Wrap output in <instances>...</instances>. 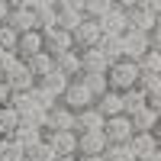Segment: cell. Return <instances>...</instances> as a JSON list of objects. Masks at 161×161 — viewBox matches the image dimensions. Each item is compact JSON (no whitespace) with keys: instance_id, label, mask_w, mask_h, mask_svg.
I'll return each mask as SVG.
<instances>
[{"instance_id":"cell-27","label":"cell","mask_w":161,"mask_h":161,"mask_svg":"<svg viewBox=\"0 0 161 161\" xmlns=\"http://www.w3.org/2000/svg\"><path fill=\"white\" fill-rule=\"evenodd\" d=\"M113 10H116L113 0H84V13H87V19H93V23H100L106 13H113Z\"/></svg>"},{"instance_id":"cell-43","label":"cell","mask_w":161,"mask_h":161,"mask_svg":"<svg viewBox=\"0 0 161 161\" xmlns=\"http://www.w3.org/2000/svg\"><path fill=\"white\" fill-rule=\"evenodd\" d=\"M155 139H158V148H161V126L155 129Z\"/></svg>"},{"instance_id":"cell-17","label":"cell","mask_w":161,"mask_h":161,"mask_svg":"<svg viewBox=\"0 0 161 161\" xmlns=\"http://www.w3.org/2000/svg\"><path fill=\"white\" fill-rule=\"evenodd\" d=\"M55 68L68 77V80H77V77H84V64H80V52L74 48V52H68V55H61V58H55Z\"/></svg>"},{"instance_id":"cell-44","label":"cell","mask_w":161,"mask_h":161,"mask_svg":"<svg viewBox=\"0 0 161 161\" xmlns=\"http://www.w3.org/2000/svg\"><path fill=\"white\" fill-rule=\"evenodd\" d=\"M55 161H80L77 155H71V158H55Z\"/></svg>"},{"instance_id":"cell-15","label":"cell","mask_w":161,"mask_h":161,"mask_svg":"<svg viewBox=\"0 0 161 161\" xmlns=\"http://www.w3.org/2000/svg\"><path fill=\"white\" fill-rule=\"evenodd\" d=\"M97 26H100V32H103V36H126V32H129V16L116 7L113 13H106V16H103Z\"/></svg>"},{"instance_id":"cell-4","label":"cell","mask_w":161,"mask_h":161,"mask_svg":"<svg viewBox=\"0 0 161 161\" xmlns=\"http://www.w3.org/2000/svg\"><path fill=\"white\" fill-rule=\"evenodd\" d=\"M123 48H126V61H136V64H139L155 45H152V36H148V32L129 29V32L123 36Z\"/></svg>"},{"instance_id":"cell-26","label":"cell","mask_w":161,"mask_h":161,"mask_svg":"<svg viewBox=\"0 0 161 161\" xmlns=\"http://www.w3.org/2000/svg\"><path fill=\"white\" fill-rule=\"evenodd\" d=\"M132 119V129H136V136H139V132H155L161 123H158V116L148 110V106H145V110H139V113H132L129 116Z\"/></svg>"},{"instance_id":"cell-2","label":"cell","mask_w":161,"mask_h":161,"mask_svg":"<svg viewBox=\"0 0 161 161\" xmlns=\"http://www.w3.org/2000/svg\"><path fill=\"white\" fill-rule=\"evenodd\" d=\"M93 103H97V97L87 90V84H84L80 77H77V80H71L68 90L61 93V106H68L71 113H84V110H90Z\"/></svg>"},{"instance_id":"cell-23","label":"cell","mask_w":161,"mask_h":161,"mask_svg":"<svg viewBox=\"0 0 161 161\" xmlns=\"http://www.w3.org/2000/svg\"><path fill=\"white\" fill-rule=\"evenodd\" d=\"M19 123H23V116L13 106H3L0 110V139H13V132L19 129Z\"/></svg>"},{"instance_id":"cell-1","label":"cell","mask_w":161,"mask_h":161,"mask_svg":"<svg viewBox=\"0 0 161 161\" xmlns=\"http://www.w3.org/2000/svg\"><path fill=\"white\" fill-rule=\"evenodd\" d=\"M139 80H142V68L136 61H126V58L110 64V71H106V84H110V90H116V93H126L132 87H139Z\"/></svg>"},{"instance_id":"cell-12","label":"cell","mask_w":161,"mask_h":161,"mask_svg":"<svg viewBox=\"0 0 161 161\" xmlns=\"http://www.w3.org/2000/svg\"><path fill=\"white\" fill-rule=\"evenodd\" d=\"M45 142L58 158L77 155V132H45Z\"/></svg>"},{"instance_id":"cell-5","label":"cell","mask_w":161,"mask_h":161,"mask_svg":"<svg viewBox=\"0 0 161 161\" xmlns=\"http://www.w3.org/2000/svg\"><path fill=\"white\" fill-rule=\"evenodd\" d=\"M84 19H87L84 0H58V26L64 32H74Z\"/></svg>"},{"instance_id":"cell-19","label":"cell","mask_w":161,"mask_h":161,"mask_svg":"<svg viewBox=\"0 0 161 161\" xmlns=\"http://www.w3.org/2000/svg\"><path fill=\"white\" fill-rule=\"evenodd\" d=\"M97 48H100L103 55H106V61H110V64H116V61H123V58H126V48H123V36H103Z\"/></svg>"},{"instance_id":"cell-10","label":"cell","mask_w":161,"mask_h":161,"mask_svg":"<svg viewBox=\"0 0 161 161\" xmlns=\"http://www.w3.org/2000/svg\"><path fill=\"white\" fill-rule=\"evenodd\" d=\"M3 80H7V87H10L13 93H32L36 84H39V80L29 74V64H26V61H19V64H16V68H13Z\"/></svg>"},{"instance_id":"cell-9","label":"cell","mask_w":161,"mask_h":161,"mask_svg":"<svg viewBox=\"0 0 161 161\" xmlns=\"http://www.w3.org/2000/svg\"><path fill=\"white\" fill-rule=\"evenodd\" d=\"M74 36V48L77 52H87V48H97L100 45V39H103V32H100V26L93 23V19H84L77 26V29L71 32Z\"/></svg>"},{"instance_id":"cell-8","label":"cell","mask_w":161,"mask_h":161,"mask_svg":"<svg viewBox=\"0 0 161 161\" xmlns=\"http://www.w3.org/2000/svg\"><path fill=\"white\" fill-rule=\"evenodd\" d=\"M45 132H77V113H71L68 106H55L48 110V123H45Z\"/></svg>"},{"instance_id":"cell-37","label":"cell","mask_w":161,"mask_h":161,"mask_svg":"<svg viewBox=\"0 0 161 161\" xmlns=\"http://www.w3.org/2000/svg\"><path fill=\"white\" fill-rule=\"evenodd\" d=\"M10 100H13V90L7 87V80L0 77V110H3V106H10Z\"/></svg>"},{"instance_id":"cell-21","label":"cell","mask_w":161,"mask_h":161,"mask_svg":"<svg viewBox=\"0 0 161 161\" xmlns=\"http://www.w3.org/2000/svg\"><path fill=\"white\" fill-rule=\"evenodd\" d=\"M13 142H19L23 148L29 152V148H36L39 142H45V132H42V129H36V126H23V123H19V129L13 132Z\"/></svg>"},{"instance_id":"cell-34","label":"cell","mask_w":161,"mask_h":161,"mask_svg":"<svg viewBox=\"0 0 161 161\" xmlns=\"http://www.w3.org/2000/svg\"><path fill=\"white\" fill-rule=\"evenodd\" d=\"M103 158H106V161H136V155H132L129 145H110Z\"/></svg>"},{"instance_id":"cell-30","label":"cell","mask_w":161,"mask_h":161,"mask_svg":"<svg viewBox=\"0 0 161 161\" xmlns=\"http://www.w3.org/2000/svg\"><path fill=\"white\" fill-rule=\"evenodd\" d=\"M80 80H84V84H87V90H90V93H93V97H97V100L103 97L106 90H110V84H106V77H103V74H84Z\"/></svg>"},{"instance_id":"cell-46","label":"cell","mask_w":161,"mask_h":161,"mask_svg":"<svg viewBox=\"0 0 161 161\" xmlns=\"http://www.w3.org/2000/svg\"><path fill=\"white\" fill-rule=\"evenodd\" d=\"M158 23H161V16H158Z\"/></svg>"},{"instance_id":"cell-39","label":"cell","mask_w":161,"mask_h":161,"mask_svg":"<svg viewBox=\"0 0 161 161\" xmlns=\"http://www.w3.org/2000/svg\"><path fill=\"white\" fill-rule=\"evenodd\" d=\"M148 110L158 116V123H161V97H148Z\"/></svg>"},{"instance_id":"cell-7","label":"cell","mask_w":161,"mask_h":161,"mask_svg":"<svg viewBox=\"0 0 161 161\" xmlns=\"http://www.w3.org/2000/svg\"><path fill=\"white\" fill-rule=\"evenodd\" d=\"M45 52L52 58H61V55H68V52H74V36L71 32H64L61 26H55V29H45Z\"/></svg>"},{"instance_id":"cell-36","label":"cell","mask_w":161,"mask_h":161,"mask_svg":"<svg viewBox=\"0 0 161 161\" xmlns=\"http://www.w3.org/2000/svg\"><path fill=\"white\" fill-rule=\"evenodd\" d=\"M16 64H19V55H16V52H0V77H7Z\"/></svg>"},{"instance_id":"cell-29","label":"cell","mask_w":161,"mask_h":161,"mask_svg":"<svg viewBox=\"0 0 161 161\" xmlns=\"http://www.w3.org/2000/svg\"><path fill=\"white\" fill-rule=\"evenodd\" d=\"M16 45H19V32L3 23L0 26V52H16Z\"/></svg>"},{"instance_id":"cell-20","label":"cell","mask_w":161,"mask_h":161,"mask_svg":"<svg viewBox=\"0 0 161 161\" xmlns=\"http://www.w3.org/2000/svg\"><path fill=\"white\" fill-rule=\"evenodd\" d=\"M103 126H106V119L97 113V106L77 113V136H80V132H103Z\"/></svg>"},{"instance_id":"cell-6","label":"cell","mask_w":161,"mask_h":161,"mask_svg":"<svg viewBox=\"0 0 161 161\" xmlns=\"http://www.w3.org/2000/svg\"><path fill=\"white\" fill-rule=\"evenodd\" d=\"M103 136H106V142H110V145H129L132 136H136L132 119H129V116H113V119H106Z\"/></svg>"},{"instance_id":"cell-25","label":"cell","mask_w":161,"mask_h":161,"mask_svg":"<svg viewBox=\"0 0 161 161\" xmlns=\"http://www.w3.org/2000/svg\"><path fill=\"white\" fill-rule=\"evenodd\" d=\"M123 106H126V116L139 113V110H145V106H148V93H145L142 87H132V90L123 93Z\"/></svg>"},{"instance_id":"cell-40","label":"cell","mask_w":161,"mask_h":161,"mask_svg":"<svg viewBox=\"0 0 161 161\" xmlns=\"http://www.w3.org/2000/svg\"><path fill=\"white\" fill-rule=\"evenodd\" d=\"M152 45H155V48L161 52V23L155 26V32H152Z\"/></svg>"},{"instance_id":"cell-45","label":"cell","mask_w":161,"mask_h":161,"mask_svg":"<svg viewBox=\"0 0 161 161\" xmlns=\"http://www.w3.org/2000/svg\"><path fill=\"white\" fill-rule=\"evenodd\" d=\"M3 145H7V139H0V158H3Z\"/></svg>"},{"instance_id":"cell-24","label":"cell","mask_w":161,"mask_h":161,"mask_svg":"<svg viewBox=\"0 0 161 161\" xmlns=\"http://www.w3.org/2000/svg\"><path fill=\"white\" fill-rule=\"evenodd\" d=\"M155 26H158V16H152L148 10H142V3H139V10L129 16V29H139V32H155Z\"/></svg>"},{"instance_id":"cell-31","label":"cell","mask_w":161,"mask_h":161,"mask_svg":"<svg viewBox=\"0 0 161 161\" xmlns=\"http://www.w3.org/2000/svg\"><path fill=\"white\" fill-rule=\"evenodd\" d=\"M139 68H142V74H161V52H158V48H152L148 55L139 61Z\"/></svg>"},{"instance_id":"cell-22","label":"cell","mask_w":161,"mask_h":161,"mask_svg":"<svg viewBox=\"0 0 161 161\" xmlns=\"http://www.w3.org/2000/svg\"><path fill=\"white\" fill-rule=\"evenodd\" d=\"M26 64H29V74H32L36 80H42V77H48L52 71H55V58H52L48 52H42V55H36V58H29Z\"/></svg>"},{"instance_id":"cell-18","label":"cell","mask_w":161,"mask_h":161,"mask_svg":"<svg viewBox=\"0 0 161 161\" xmlns=\"http://www.w3.org/2000/svg\"><path fill=\"white\" fill-rule=\"evenodd\" d=\"M129 148H132V155H136V161L155 155V152H158V139H155V132H139V136H132Z\"/></svg>"},{"instance_id":"cell-13","label":"cell","mask_w":161,"mask_h":161,"mask_svg":"<svg viewBox=\"0 0 161 161\" xmlns=\"http://www.w3.org/2000/svg\"><path fill=\"white\" fill-rule=\"evenodd\" d=\"M45 52V36L42 32H23L19 36V45H16V55H19V61H29V58H36V55H42Z\"/></svg>"},{"instance_id":"cell-32","label":"cell","mask_w":161,"mask_h":161,"mask_svg":"<svg viewBox=\"0 0 161 161\" xmlns=\"http://www.w3.org/2000/svg\"><path fill=\"white\" fill-rule=\"evenodd\" d=\"M55 158H58V155L48 148V142H39L36 148L26 152V161H55Z\"/></svg>"},{"instance_id":"cell-38","label":"cell","mask_w":161,"mask_h":161,"mask_svg":"<svg viewBox=\"0 0 161 161\" xmlns=\"http://www.w3.org/2000/svg\"><path fill=\"white\" fill-rule=\"evenodd\" d=\"M10 10H13V3H10V0H0V26L10 19Z\"/></svg>"},{"instance_id":"cell-42","label":"cell","mask_w":161,"mask_h":161,"mask_svg":"<svg viewBox=\"0 0 161 161\" xmlns=\"http://www.w3.org/2000/svg\"><path fill=\"white\" fill-rule=\"evenodd\" d=\"M80 161H106L103 155H90V158H80Z\"/></svg>"},{"instance_id":"cell-33","label":"cell","mask_w":161,"mask_h":161,"mask_svg":"<svg viewBox=\"0 0 161 161\" xmlns=\"http://www.w3.org/2000/svg\"><path fill=\"white\" fill-rule=\"evenodd\" d=\"M139 87L148 93V97H161V74H142Z\"/></svg>"},{"instance_id":"cell-11","label":"cell","mask_w":161,"mask_h":161,"mask_svg":"<svg viewBox=\"0 0 161 161\" xmlns=\"http://www.w3.org/2000/svg\"><path fill=\"white\" fill-rule=\"evenodd\" d=\"M110 142L103 132H80L77 136V158H90V155H106Z\"/></svg>"},{"instance_id":"cell-3","label":"cell","mask_w":161,"mask_h":161,"mask_svg":"<svg viewBox=\"0 0 161 161\" xmlns=\"http://www.w3.org/2000/svg\"><path fill=\"white\" fill-rule=\"evenodd\" d=\"M7 26H13L19 36H23V32H36V29H39V19H36V13H32V0H16L13 10H10Z\"/></svg>"},{"instance_id":"cell-41","label":"cell","mask_w":161,"mask_h":161,"mask_svg":"<svg viewBox=\"0 0 161 161\" xmlns=\"http://www.w3.org/2000/svg\"><path fill=\"white\" fill-rule=\"evenodd\" d=\"M142 161H161V148H158L155 155H148V158H142Z\"/></svg>"},{"instance_id":"cell-16","label":"cell","mask_w":161,"mask_h":161,"mask_svg":"<svg viewBox=\"0 0 161 161\" xmlns=\"http://www.w3.org/2000/svg\"><path fill=\"white\" fill-rule=\"evenodd\" d=\"M80 64H84V74H103L110 71V61H106V55L100 48H87V52H80Z\"/></svg>"},{"instance_id":"cell-14","label":"cell","mask_w":161,"mask_h":161,"mask_svg":"<svg viewBox=\"0 0 161 161\" xmlns=\"http://www.w3.org/2000/svg\"><path fill=\"white\" fill-rule=\"evenodd\" d=\"M97 106V113L103 119H113V116H126V106H123V93H116V90H106L103 97L93 103Z\"/></svg>"},{"instance_id":"cell-28","label":"cell","mask_w":161,"mask_h":161,"mask_svg":"<svg viewBox=\"0 0 161 161\" xmlns=\"http://www.w3.org/2000/svg\"><path fill=\"white\" fill-rule=\"evenodd\" d=\"M68 84H71V80H68V77H64V74H61L58 68H55V71H52L48 77H42V80H39V87H45L48 93H55V97H58V100H61V93H64V90H68Z\"/></svg>"},{"instance_id":"cell-35","label":"cell","mask_w":161,"mask_h":161,"mask_svg":"<svg viewBox=\"0 0 161 161\" xmlns=\"http://www.w3.org/2000/svg\"><path fill=\"white\" fill-rule=\"evenodd\" d=\"M0 161H26V148L19 142H13V139H7V145H3V158Z\"/></svg>"}]
</instances>
